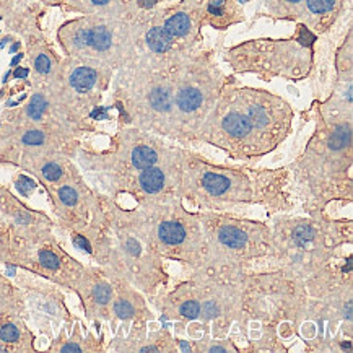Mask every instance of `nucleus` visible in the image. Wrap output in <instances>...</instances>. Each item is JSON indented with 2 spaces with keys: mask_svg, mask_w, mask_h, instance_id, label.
<instances>
[{
  "mask_svg": "<svg viewBox=\"0 0 353 353\" xmlns=\"http://www.w3.org/2000/svg\"><path fill=\"white\" fill-rule=\"evenodd\" d=\"M246 114L249 116V119H251L256 130L267 129L272 124V111H270V108H267L265 105L252 103V105L248 108Z\"/></svg>",
  "mask_w": 353,
  "mask_h": 353,
  "instance_id": "6e6552de",
  "label": "nucleus"
},
{
  "mask_svg": "<svg viewBox=\"0 0 353 353\" xmlns=\"http://www.w3.org/2000/svg\"><path fill=\"white\" fill-rule=\"evenodd\" d=\"M210 352H225V348L223 347H214V348H212V350Z\"/></svg>",
  "mask_w": 353,
  "mask_h": 353,
  "instance_id": "58836bf2",
  "label": "nucleus"
},
{
  "mask_svg": "<svg viewBox=\"0 0 353 353\" xmlns=\"http://www.w3.org/2000/svg\"><path fill=\"white\" fill-rule=\"evenodd\" d=\"M219 238L221 243L230 248H241L246 244V239H248L246 234H244L241 230L233 228V226H225V228L220 232Z\"/></svg>",
  "mask_w": 353,
  "mask_h": 353,
  "instance_id": "ddd939ff",
  "label": "nucleus"
},
{
  "mask_svg": "<svg viewBox=\"0 0 353 353\" xmlns=\"http://www.w3.org/2000/svg\"><path fill=\"white\" fill-rule=\"evenodd\" d=\"M44 142V134L41 130H30L23 135V143L31 145V147H38Z\"/></svg>",
  "mask_w": 353,
  "mask_h": 353,
  "instance_id": "b1692460",
  "label": "nucleus"
},
{
  "mask_svg": "<svg viewBox=\"0 0 353 353\" xmlns=\"http://www.w3.org/2000/svg\"><path fill=\"white\" fill-rule=\"evenodd\" d=\"M94 83H97V72L90 67H79L72 72L70 85L79 93L90 92L94 87Z\"/></svg>",
  "mask_w": 353,
  "mask_h": 353,
  "instance_id": "39448f33",
  "label": "nucleus"
},
{
  "mask_svg": "<svg viewBox=\"0 0 353 353\" xmlns=\"http://www.w3.org/2000/svg\"><path fill=\"white\" fill-rule=\"evenodd\" d=\"M46 106H48L46 99L41 97V94H34V97L31 98V103L28 106V116L33 121H41L44 111H46Z\"/></svg>",
  "mask_w": 353,
  "mask_h": 353,
  "instance_id": "2eb2a0df",
  "label": "nucleus"
},
{
  "mask_svg": "<svg viewBox=\"0 0 353 353\" xmlns=\"http://www.w3.org/2000/svg\"><path fill=\"white\" fill-rule=\"evenodd\" d=\"M150 106L158 112H168L173 108V97L171 92L165 87H155L148 94Z\"/></svg>",
  "mask_w": 353,
  "mask_h": 353,
  "instance_id": "9d476101",
  "label": "nucleus"
},
{
  "mask_svg": "<svg viewBox=\"0 0 353 353\" xmlns=\"http://www.w3.org/2000/svg\"><path fill=\"white\" fill-rule=\"evenodd\" d=\"M199 313H201V306H199L196 301H188L181 306V314L189 319H196Z\"/></svg>",
  "mask_w": 353,
  "mask_h": 353,
  "instance_id": "4be33fe9",
  "label": "nucleus"
},
{
  "mask_svg": "<svg viewBox=\"0 0 353 353\" xmlns=\"http://www.w3.org/2000/svg\"><path fill=\"white\" fill-rule=\"evenodd\" d=\"M285 3H290V6H298V3H301L303 0H283Z\"/></svg>",
  "mask_w": 353,
  "mask_h": 353,
  "instance_id": "f704fd0d",
  "label": "nucleus"
},
{
  "mask_svg": "<svg viewBox=\"0 0 353 353\" xmlns=\"http://www.w3.org/2000/svg\"><path fill=\"white\" fill-rule=\"evenodd\" d=\"M59 197H61V201L65 203V205H75L77 203V192L74 189L69 188V185H64V188L59 189Z\"/></svg>",
  "mask_w": 353,
  "mask_h": 353,
  "instance_id": "412c9836",
  "label": "nucleus"
},
{
  "mask_svg": "<svg viewBox=\"0 0 353 353\" xmlns=\"http://www.w3.org/2000/svg\"><path fill=\"white\" fill-rule=\"evenodd\" d=\"M34 185H36V184L33 183V181L26 178V176H21V178L18 179L17 188H18V191H20L21 194H25V196H28L30 191H33V189H34Z\"/></svg>",
  "mask_w": 353,
  "mask_h": 353,
  "instance_id": "bb28decb",
  "label": "nucleus"
},
{
  "mask_svg": "<svg viewBox=\"0 0 353 353\" xmlns=\"http://www.w3.org/2000/svg\"><path fill=\"white\" fill-rule=\"evenodd\" d=\"M230 184H232L230 179L219 173H205L202 178V185L212 196H221V194H225L228 191Z\"/></svg>",
  "mask_w": 353,
  "mask_h": 353,
  "instance_id": "9b49d317",
  "label": "nucleus"
},
{
  "mask_svg": "<svg viewBox=\"0 0 353 353\" xmlns=\"http://www.w3.org/2000/svg\"><path fill=\"white\" fill-rule=\"evenodd\" d=\"M128 246H129L130 252H132V254H139V252H140V246H139V243H135L134 239H129Z\"/></svg>",
  "mask_w": 353,
  "mask_h": 353,
  "instance_id": "c756f323",
  "label": "nucleus"
},
{
  "mask_svg": "<svg viewBox=\"0 0 353 353\" xmlns=\"http://www.w3.org/2000/svg\"><path fill=\"white\" fill-rule=\"evenodd\" d=\"M142 352H157L155 347H143Z\"/></svg>",
  "mask_w": 353,
  "mask_h": 353,
  "instance_id": "e433bc0d",
  "label": "nucleus"
},
{
  "mask_svg": "<svg viewBox=\"0 0 353 353\" xmlns=\"http://www.w3.org/2000/svg\"><path fill=\"white\" fill-rule=\"evenodd\" d=\"M93 296L99 305H106L111 300V288L108 285H97L93 288Z\"/></svg>",
  "mask_w": 353,
  "mask_h": 353,
  "instance_id": "a211bd4d",
  "label": "nucleus"
},
{
  "mask_svg": "<svg viewBox=\"0 0 353 353\" xmlns=\"http://www.w3.org/2000/svg\"><path fill=\"white\" fill-rule=\"evenodd\" d=\"M221 129L234 140H244L254 132V125L248 114L239 111H230L221 119Z\"/></svg>",
  "mask_w": 353,
  "mask_h": 353,
  "instance_id": "f03ea898",
  "label": "nucleus"
},
{
  "mask_svg": "<svg viewBox=\"0 0 353 353\" xmlns=\"http://www.w3.org/2000/svg\"><path fill=\"white\" fill-rule=\"evenodd\" d=\"M43 176L48 181H57L62 176L61 166L56 165V163H48V165L43 168Z\"/></svg>",
  "mask_w": 353,
  "mask_h": 353,
  "instance_id": "5701e85b",
  "label": "nucleus"
},
{
  "mask_svg": "<svg viewBox=\"0 0 353 353\" xmlns=\"http://www.w3.org/2000/svg\"><path fill=\"white\" fill-rule=\"evenodd\" d=\"M20 339V330H18L13 324H6L0 327V341L6 343L17 342Z\"/></svg>",
  "mask_w": 353,
  "mask_h": 353,
  "instance_id": "dca6fc26",
  "label": "nucleus"
},
{
  "mask_svg": "<svg viewBox=\"0 0 353 353\" xmlns=\"http://www.w3.org/2000/svg\"><path fill=\"white\" fill-rule=\"evenodd\" d=\"M158 0H139V6L143 7V8H152Z\"/></svg>",
  "mask_w": 353,
  "mask_h": 353,
  "instance_id": "7c9ffc66",
  "label": "nucleus"
},
{
  "mask_svg": "<svg viewBox=\"0 0 353 353\" xmlns=\"http://www.w3.org/2000/svg\"><path fill=\"white\" fill-rule=\"evenodd\" d=\"M114 311H116V314L119 316L121 319H129V318H132V314H134V307L130 306L128 301H124V300H121V301L116 303Z\"/></svg>",
  "mask_w": 353,
  "mask_h": 353,
  "instance_id": "aec40b11",
  "label": "nucleus"
},
{
  "mask_svg": "<svg viewBox=\"0 0 353 353\" xmlns=\"http://www.w3.org/2000/svg\"><path fill=\"white\" fill-rule=\"evenodd\" d=\"M39 262L43 264L46 269L56 270L59 267V259L56 254H52L51 251H41L39 252Z\"/></svg>",
  "mask_w": 353,
  "mask_h": 353,
  "instance_id": "6ab92c4d",
  "label": "nucleus"
},
{
  "mask_svg": "<svg viewBox=\"0 0 353 353\" xmlns=\"http://www.w3.org/2000/svg\"><path fill=\"white\" fill-rule=\"evenodd\" d=\"M147 44L153 52L163 54L170 51L173 46V39L170 38V34L166 33L163 26H153L147 33Z\"/></svg>",
  "mask_w": 353,
  "mask_h": 353,
  "instance_id": "423d86ee",
  "label": "nucleus"
},
{
  "mask_svg": "<svg viewBox=\"0 0 353 353\" xmlns=\"http://www.w3.org/2000/svg\"><path fill=\"white\" fill-rule=\"evenodd\" d=\"M74 243H75V246H79L80 249H85V251H87V252H92V248H90L88 241L83 236H75Z\"/></svg>",
  "mask_w": 353,
  "mask_h": 353,
  "instance_id": "c85d7f7f",
  "label": "nucleus"
},
{
  "mask_svg": "<svg viewBox=\"0 0 353 353\" xmlns=\"http://www.w3.org/2000/svg\"><path fill=\"white\" fill-rule=\"evenodd\" d=\"M90 2H93L94 6H106V3L111 2V0H90Z\"/></svg>",
  "mask_w": 353,
  "mask_h": 353,
  "instance_id": "72a5a7b5",
  "label": "nucleus"
},
{
  "mask_svg": "<svg viewBox=\"0 0 353 353\" xmlns=\"http://www.w3.org/2000/svg\"><path fill=\"white\" fill-rule=\"evenodd\" d=\"M80 350H81V348L79 345H74V343L62 347V352H80Z\"/></svg>",
  "mask_w": 353,
  "mask_h": 353,
  "instance_id": "473e14b6",
  "label": "nucleus"
},
{
  "mask_svg": "<svg viewBox=\"0 0 353 353\" xmlns=\"http://www.w3.org/2000/svg\"><path fill=\"white\" fill-rule=\"evenodd\" d=\"M347 318L352 319V303H348L347 305Z\"/></svg>",
  "mask_w": 353,
  "mask_h": 353,
  "instance_id": "c9c22d12",
  "label": "nucleus"
},
{
  "mask_svg": "<svg viewBox=\"0 0 353 353\" xmlns=\"http://www.w3.org/2000/svg\"><path fill=\"white\" fill-rule=\"evenodd\" d=\"M181 348H183V350H184V352H189V350H191V348H189V345H188V343H184V342H183V343H181Z\"/></svg>",
  "mask_w": 353,
  "mask_h": 353,
  "instance_id": "4c0bfd02",
  "label": "nucleus"
},
{
  "mask_svg": "<svg viewBox=\"0 0 353 353\" xmlns=\"http://www.w3.org/2000/svg\"><path fill=\"white\" fill-rule=\"evenodd\" d=\"M293 239H295L296 244L303 246V244L310 243L313 239V232H311L310 226H298L295 233H293Z\"/></svg>",
  "mask_w": 353,
  "mask_h": 353,
  "instance_id": "f3484780",
  "label": "nucleus"
},
{
  "mask_svg": "<svg viewBox=\"0 0 353 353\" xmlns=\"http://www.w3.org/2000/svg\"><path fill=\"white\" fill-rule=\"evenodd\" d=\"M74 44L77 48H93L97 51H108L112 44V34L110 28L106 26L99 25L94 26V28H88V30H77L74 38Z\"/></svg>",
  "mask_w": 353,
  "mask_h": 353,
  "instance_id": "f257e3e1",
  "label": "nucleus"
},
{
  "mask_svg": "<svg viewBox=\"0 0 353 353\" xmlns=\"http://www.w3.org/2000/svg\"><path fill=\"white\" fill-rule=\"evenodd\" d=\"M25 77H28V69L15 70V79H25Z\"/></svg>",
  "mask_w": 353,
  "mask_h": 353,
  "instance_id": "2f4dec72",
  "label": "nucleus"
},
{
  "mask_svg": "<svg viewBox=\"0 0 353 353\" xmlns=\"http://www.w3.org/2000/svg\"><path fill=\"white\" fill-rule=\"evenodd\" d=\"M185 236L184 228L176 221H166L160 226V238L166 244H179Z\"/></svg>",
  "mask_w": 353,
  "mask_h": 353,
  "instance_id": "f8f14e48",
  "label": "nucleus"
},
{
  "mask_svg": "<svg viewBox=\"0 0 353 353\" xmlns=\"http://www.w3.org/2000/svg\"><path fill=\"white\" fill-rule=\"evenodd\" d=\"M158 161L157 152L148 145H139L132 150V165L137 170H145L155 166Z\"/></svg>",
  "mask_w": 353,
  "mask_h": 353,
  "instance_id": "1a4fd4ad",
  "label": "nucleus"
},
{
  "mask_svg": "<svg viewBox=\"0 0 353 353\" xmlns=\"http://www.w3.org/2000/svg\"><path fill=\"white\" fill-rule=\"evenodd\" d=\"M174 103L181 112L191 114V112H196L199 108L202 106L203 94L201 90L196 87H184L176 93Z\"/></svg>",
  "mask_w": 353,
  "mask_h": 353,
  "instance_id": "7ed1b4c3",
  "label": "nucleus"
},
{
  "mask_svg": "<svg viewBox=\"0 0 353 353\" xmlns=\"http://www.w3.org/2000/svg\"><path fill=\"white\" fill-rule=\"evenodd\" d=\"M34 67L39 74H48L51 70V61H49L46 54H39L34 61Z\"/></svg>",
  "mask_w": 353,
  "mask_h": 353,
  "instance_id": "a878e982",
  "label": "nucleus"
},
{
  "mask_svg": "<svg viewBox=\"0 0 353 353\" xmlns=\"http://www.w3.org/2000/svg\"><path fill=\"white\" fill-rule=\"evenodd\" d=\"M225 3L226 0H210L209 6H207V10H209L210 15L221 17L225 15Z\"/></svg>",
  "mask_w": 353,
  "mask_h": 353,
  "instance_id": "393cba45",
  "label": "nucleus"
},
{
  "mask_svg": "<svg viewBox=\"0 0 353 353\" xmlns=\"http://www.w3.org/2000/svg\"><path fill=\"white\" fill-rule=\"evenodd\" d=\"M163 28H165L166 33L170 34L171 39L183 38V36L188 34L189 30H191V17L184 12L174 13V15H171L168 20L165 21Z\"/></svg>",
  "mask_w": 353,
  "mask_h": 353,
  "instance_id": "20e7f679",
  "label": "nucleus"
},
{
  "mask_svg": "<svg viewBox=\"0 0 353 353\" xmlns=\"http://www.w3.org/2000/svg\"><path fill=\"white\" fill-rule=\"evenodd\" d=\"M244 2H246V0H244Z\"/></svg>",
  "mask_w": 353,
  "mask_h": 353,
  "instance_id": "a19ab883",
  "label": "nucleus"
},
{
  "mask_svg": "<svg viewBox=\"0 0 353 353\" xmlns=\"http://www.w3.org/2000/svg\"><path fill=\"white\" fill-rule=\"evenodd\" d=\"M306 7L313 15H325L337 7V0H306Z\"/></svg>",
  "mask_w": 353,
  "mask_h": 353,
  "instance_id": "4468645a",
  "label": "nucleus"
},
{
  "mask_svg": "<svg viewBox=\"0 0 353 353\" xmlns=\"http://www.w3.org/2000/svg\"><path fill=\"white\" fill-rule=\"evenodd\" d=\"M140 185L145 192L155 194L161 191L163 184H165V174L160 168H155V166H150V168H145L140 174Z\"/></svg>",
  "mask_w": 353,
  "mask_h": 353,
  "instance_id": "0eeeda50",
  "label": "nucleus"
},
{
  "mask_svg": "<svg viewBox=\"0 0 353 353\" xmlns=\"http://www.w3.org/2000/svg\"><path fill=\"white\" fill-rule=\"evenodd\" d=\"M342 347H343V348H350L352 345H350V343H348V342H347V343H342Z\"/></svg>",
  "mask_w": 353,
  "mask_h": 353,
  "instance_id": "ea45409f",
  "label": "nucleus"
},
{
  "mask_svg": "<svg viewBox=\"0 0 353 353\" xmlns=\"http://www.w3.org/2000/svg\"><path fill=\"white\" fill-rule=\"evenodd\" d=\"M202 311H203V314H205V318H214V316H216V313H219L215 303H212V301L205 303V305L202 306Z\"/></svg>",
  "mask_w": 353,
  "mask_h": 353,
  "instance_id": "cd10ccee",
  "label": "nucleus"
}]
</instances>
